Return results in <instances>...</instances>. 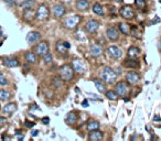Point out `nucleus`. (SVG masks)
I'll list each match as a JSON object with an SVG mask.
<instances>
[{
    "label": "nucleus",
    "instance_id": "nucleus-1",
    "mask_svg": "<svg viewBox=\"0 0 161 141\" xmlns=\"http://www.w3.org/2000/svg\"><path fill=\"white\" fill-rule=\"evenodd\" d=\"M98 75H100V79L106 84H114V83H116L117 78H118L117 73L109 66L102 67L100 69V72H98Z\"/></svg>",
    "mask_w": 161,
    "mask_h": 141
},
{
    "label": "nucleus",
    "instance_id": "nucleus-2",
    "mask_svg": "<svg viewBox=\"0 0 161 141\" xmlns=\"http://www.w3.org/2000/svg\"><path fill=\"white\" fill-rule=\"evenodd\" d=\"M58 75L63 82H70L74 76V69L70 64H63L58 69Z\"/></svg>",
    "mask_w": 161,
    "mask_h": 141
},
{
    "label": "nucleus",
    "instance_id": "nucleus-3",
    "mask_svg": "<svg viewBox=\"0 0 161 141\" xmlns=\"http://www.w3.org/2000/svg\"><path fill=\"white\" fill-rule=\"evenodd\" d=\"M49 51H50V45L46 41H39L38 44H35L33 48V52L39 57H43L46 53H49Z\"/></svg>",
    "mask_w": 161,
    "mask_h": 141
},
{
    "label": "nucleus",
    "instance_id": "nucleus-4",
    "mask_svg": "<svg viewBox=\"0 0 161 141\" xmlns=\"http://www.w3.org/2000/svg\"><path fill=\"white\" fill-rule=\"evenodd\" d=\"M81 22V16L79 14H74V16H70V17H66L64 20H63V25L66 29H75L79 23Z\"/></svg>",
    "mask_w": 161,
    "mask_h": 141
},
{
    "label": "nucleus",
    "instance_id": "nucleus-5",
    "mask_svg": "<svg viewBox=\"0 0 161 141\" xmlns=\"http://www.w3.org/2000/svg\"><path fill=\"white\" fill-rule=\"evenodd\" d=\"M50 17V9L46 4H40L38 9L35 10V19H38L40 21H45L48 20Z\"/></svg>",
    "mask_w": 161,
    "mask_h": 141
},
{
    "label": "nucleus",
    "instance_id": "nucleus-6",
    "mask_svg": "<svg viewBox=\"0 0 161 141\" xmlns=\"http://www.w3.org/2000/svg\"><path fill=\"white\" fill-rule=\"evenodd\" d=\"M119 14L126 20H131L135 18V10L134 8L129 4H125L119 9Z\"/></svg>",
    "mask_w": 161,
    "mask_h": 141
},
{
    "label": "nucleus",
    "instance_id": "nucleus-7",
    "mask_svg": "<svg viewBox=\"0 0 161 141\" xmlns=\"http://www.w3.org/2000/svg\"><path fill=\"white\" fill-rule=\"evenodd\" d=\"M106 52H107V54L109 55L110 57L114 60H118L123 56V51H121V48L116 46V45H110V46H108V48H106Z\"/></svg>",
    "mask_w": 161,
    "mask_h": 141
},
{
    "label": "nucleus",
    "instance_id": "nucleus-8",
    "mask_svg": "<svg viewBox=\"0 0 161 141\" xmlns=\"http://www.w3.org/2000/svg\"><path fill=\"white\" fill-rule=\"evenodd\" d=\"M84 29L88 32L89 34H94V33H96V32L98 31V29H100V22L97 20H94V19L88 20L85 23V25H84Z\"/></svg>",
    "mask_w": 161,
    "mask_h": 141
},
{
    "label": "nucleus",
    "instance_id": "nucleus-9",
    "mask_svg": "<svg viewBox=\"0 0 161 141\" xmlns=\"http://www.w3.org/2000/svg\"><path fill=\"white\" fill-rule=\"evenodd\" d=\"M72 67L74 69V72L77 73V74H84L86 71L85 63L83 62V60L81 59H73Z\"/></svg>",
    "mask_w": 161,
    "mask_h": 141
},
{
    "label": "nucleus",
    "instance_id": "nucleus-10",
    "mask_svg": "<svg viewBox=\"0 0 161 141\" xmlns=\"http://www.w3.org/2000/svg\"><path fill=\"white\" fill-rule=\"evenodd\" d=\"M114 88H115V92H116V94L119 97L126 96L127 93L129 92V87H128V85H127L125 82H118V83H116Z\"/></svg>",
    "mask_w": 161,
    "mask_h": 141
},
{
    "label": "nucleus",
    "instance_id": "nucleus-11",
    "mask_svg": "<svg viewBox=\"0 0 161 141\" xmlns=\"http://www.w3.org/2000/svg\"><path fill=\"white\" fill-rule=\"evenodd\" d=\"M66 12V9L65 7L61 4H54L53 7H52V14H53V17L56 19V18H62Z\"/></svg>",
    "mask_w": 161,
    "mask_h": 141
},
{
    "label": "nucleus",
    "instance_id": "nucleus-12",
    "mask_svg": "<svg viewBox=\"0 0 161 141\" xmlns=\"http://www.w3.org/2000/svg\"><path fill=\"white\" fill-rule=\"evenodd\" d=\"M106 37L109 41H117L119 39V32L116 27H108L106 30Z\"/></svg>",
    "mask_w": 161,
    "mask_h": 141
},
{
    "label": "nucleus",
    "instance_id": "nucleus-13",
    "mask_svg": "<svg viewBox=\"0 0 161 141\" xmlns=\"http://www.w3.org/2000/svg\"><path fill=\"white\" fill-rule=\"evenodd\" d=\"M125 78H126L127 83L128 84H130V85H135V84H137L139 82V79H140V76L138 74L137 72H135V71H130V72H128L125 76Z\"/></svg>",
    "mask_w": 161,
    "mask_h": 141
},
{
    "label": "nucleus",
    "instance_id": "nucleus-14",
    "mask_svg": "<svg viewBox=\"0 0 161 141\" xmlns=\"http://www.w3.org/2000/svg\"><path fill=\"white\" fill-rule=\"evenodd\" d=\"M41 38H42V35L40 32L31 31V32H29L27 35V41H28V43L33 44V43H38V42L41 40Z\"/></svg>",
    "mask_w": 161,
    "mask_h": 141
},
{
    "label": "nucleus",
    "instance_id": "nucleus-15",
    "mask_svg": "<svg viewBox=\"0 0 161 141\" xmlns=\"http://www.w3.org/2000/svg\"><path fill=\"white\" fill-rule=\"evenodd\" d=\"M89 53H91V55L94 56V57H98V56H100L102 53H103V48H102V46H100L98 43H93V44H91V46H89Z\"/></svg>",
    "mask_w": 161,
    "mask_h": 141
},
{
    "label": "nucleus",
    "instance_id": "nucleus-16",
    "mask_svg": "<svg viewBox=\"0 0 161 141\" xmlns=\"http://www.w3.org/2000/svg\"><path fill=\"white\" fill-rule=\"evenodd\" d=\"M2 64L6 67H10V69L18 67V66L20 65L18 59H16V57H4V59H2Z\"/></svg>",
    "mask_w": 161,
    "mask_h": 141
},
{
    "label": "nucleus",
    "instance_id": "nucleus-17",
    "mask_svg": "<svg viewBox=\"0 0 161 141\" xmlns=\"http://www.w3.org/2000/svg\"><path fill=\"white\" fill-rule=\"evenodd\" d=\"M18 106L16 103H8L7 105H4V108H2V113L4 115H7V116H11V115L16 113V110H17Z\"/></svg>",
    "mask_w": 161,
    "mask_h": 141
},
{
    "label": "nucleus",
    "instance_id": "nucleus-18",
    "mask_svg": "<svg viewBox=\"0 0 161 141\" xmlns=\"http://www.w3.org/2000/svg\"><path fill=\"white\" fill-rule=\"evenodd\" d=\"M55 51H56V53H58L60 55H67L69 48L64 45V41L58 40V41L56 42V44H55Z\"/></svg>",
    "mask_w": 161,
    "mask_h": 141
},
{
    "label": "nucleus",
    "instance_id": "nucleus-19",
    "mask_svg": "<svg viewBox=\"0 0 161 141\" xmlns=\"http://www.w3.org/2000/svg\"><path fill=\"white\" fill-rule=\"evenodd\" d=\"M123 66L126 69H137V67H139V62L136 59L128 57L123 62Z\"/></svg>",
    "mask_w": 161,
    "mask_h": 141
},
{
    "label": "nucleus",
    "instance_id": "nucleus-20",
    "mask_svg": "<svg viewBox=\"0 0 161 141\" xmlns=\"http://www.w3.org/2000/svg\"><path fill=\"white\" fill-rule=\"evenodd\" d=\"M103 138H104V134L102 132V131H100V129H97V130H92L88 134V139L92 141L102 140Z\"/></svg>",
    "mask_w": 161,
    "mask_h": 141
},
{
    "label": "nucleus",
    "instance_id": "nucleus-21",
    "mask_svg": "<svg viewBox=\"0 0 161 141\" xmlns=\"http://www.w3.org/2000/svg\"><path fill=\"white\" fill-rule=\"evenodd\" d=\"M65 122L69 126H73L77 122V115H76L75 111H70L65 118Z\"/></svg>",
    "mask_w": 161,
    "mask_h": 141
},
{
    "label": "nucleus",
    "instance_id": "nucleus-22",
    "mask_svg": "<svg viewBox=\"0 0 161 141\" xmlns=\"http://www.w3.org/2000/svg\"><path fill=\"white\" fill-rule=\"evenodd\" d=\"M127 55H128V57H131V59H137L138 56L140 55V50L137 48V46H130V48H128V51H127Z\"/></svg>",
    "mask_w": 161,
    "mask_h": 141
},
{
    "label": "nucleus",
    "instance_id": "nucleus-23",
    "mask_svg": "<svg viewBox=\"0 0 161 141\" xmlns=\"http://www.w3.org/2000/svg\"><path fill=\"white\" fill-rule=\"evenodd\" d=\"M93 82H94L96 88H97V90H98L100 93H105V92H106V86H105V84H104V82L102 79L93 78Z\"/></svg>",
    "mask_w": 161,
    "mask_h": 141
},
{
    "label": "nucleus",
    "instance_id": "nucleus-24",
    "mask_svg": "<svg viewBox=\"0 0 161 141\" xmlns=\"http://www.w3.org/2000/svg\"><path fill=\"white\" fill-rule=\"evenodd\" d=\"M23 18L24 20L27 21H31L33 20V19H35V11L33 10V8H31V9H24Z\"/></svg>",
    "mask_w": 161,
    "mask_h": 141
},
{
    "label": "nucleus",
    "instance_id": "nucleus-25",
    "mask_svg": "<svg viewBox=\"0 0 161 141\" xmlns=\"http://www.w3.org/2000/svg\"><path fill=\"white\" fill-rule=\"evenodd\" d=\"M24 57H25V61H27L29 64H35L37 63V54H35L34 52H27L25 55H24Z\"/></svg>",
    "mask_w": 161,
    "mask_h": 141
},
{
    "label": "nucleus",
    "instance_id": "nucleus-26",
    "mask_svg": "<svg viewBox=\"0 0 161 141\" xmlns=\"http://www.w3.org/2000/svg\"><path fill=\"white\" fill-rule=\"evenodd\" d=\"M76 8L81 11H85L89 8V2L87 0H77L76 1Z\"/></svg>",
    "mask_w": 161,
    "mask_h": 141
},
{
    "label": "nucleus",
    "instance_id": "nucleus-27",
    "mask_svg": "<svg viewBox=\"0 0 161 141\" xmlns=\"http://www.w3.org/2000/svg\"><path fill=\"white\" fill-rule=\"evenodd\" d=\"M35 6V1L34 0H24L23 2H21L20 4H19V7L21 8V9H31V8H34Z\"/></svg>",
    "mask_w": 161,
    "mask_h": 141
},
{
    "label": "nucleus",
    "instance_id": "nucleus-28",
    "mask_svg": "<svg viewBox=\"0 0 161 141\" xmlns=\"http://www.w3.org/2000/svg\"><path fill=\"white\" fill-rule=\"evenodd\" d=\"M100 122L97 120H89L86 125V128H87V130L88 131H92V130H97V129H100Z\"/></svg>",
    "mask_w": 161,
    "mask_h": 141
},
{
    "label": "nucleus",
    "instance_id": "nucleus-29",
    "mask_svg": "<svg viewBox=\"0 0 161 141\" xmlns=\"http://www.w3.org/2000/svg\"><path fill=\"white\" fill-rule=\"evenodd\" d=\"M92 9H93V12L95 14H97V16H104L105 14V10H104L103 6L100 4H94Z\"/></svg>",
    "mask_w": 161,
    "mask_h": 141
},
{
    "label": "nucleus",
    "instance_id": "nucleus-30",
    "mask_svg": "<svg viewBox=\"0 0 161 141\" xmlns=\"http://www.w3.org/2000/svg\"><path fill=\"white\" fill-rule=\"evenodd\" d=\"M11 98V94L6 90H0V101H8Z\"/></svg>",
    "mask_w": 161,
    "mask_h": 141
},
{
    "label": "nucleus",
    "instance_id": "nucleus-31",
    "mask_svg": "<svg viewBox=\"0 0 161 141\" xmlns=\"http://www.w3.org/2000/svg\"><path fill=\"white\" fill-rule=\"evenodd\" d=\"M105 97H106L107 99H109V100H117V98H118V95L116 94V92L115 90H107L105 92Z\"/></svg>",
    "mask_w": 161,
    "mask_h": 141
},
{
    "label": "nucleus",
    "instance_id": "nucleus-32",
    "mask_svg": "<svg viewBox=\"0 0 161 141\" xmlns=\"http://www.w3.org/2000/svg\"><path fill=\"white\" fill-rule=\"evenodd\" d=\"M62 78L58 76H53V78H52V85L55 87V88H61L62 87Z\"/></svg>",
    "mask_w": 161,
    "mask_h": 141
},
{
    "label": "nucleus",
    "instance_id": "nucleus-33",
    "mask_svg": "<svg viewBox=\"0 0 161 141\" xmlns=\"http://www.w3.org/2000/svg\"><path fill=\"white\" fill-rule=\"evenodd\" d=\"M118 29H119L120 31L123 32L124 34H129V25L127 23H124V22H119L118 23Z\"/></svg>",
    "mask_w": 161,
    "mask_h": 141
},
{
    "label": "nucleus",
    "instance_id": "nucleus-34",
    "mask_svg": "<svg viewBox=\"0 0 161 141\" xmlns=\"http://www.w3.org/2000/svg\"><path fill=\"white\" fill-rule=\"evenodd\" d=\"M75 38L77 39V40H79V41H85V40H86L85 34H84L83 30H81V29L76 30V32H75Z\"/></svg>",
    "mask_w": 161,
    "mask_h": 141
},
{
    "label": "nucleus",
    "instance_id": "nucleus-35",
    "mask_svg": "<svg viewBox=\"0 0 161 141\" xmlns=\"http://www.w3.org/2000/svg\"><path fill=\"white\" fill-rule=\"evenodd\" d=\"M42 59H43V62H44V64H46V65H48V64H51V63H52V61H53V56H52V54L49 52V53H46V54H45L44 56L42 57Z\"/></svg>",
    "mask_w": 161,
    "mask_h": 141
},
{
    "label": "nucleus",
    "instance_id": "nucleus-36",
    "mask_svg": "<svg viewBox=\"0 0 161 141\" xmlns=\"http://www.w3.org/2000/svg\"><path fill=\"white\" fill-rule=\"evenodd\" d=\"M0 85H2V86L8 85V79L6 78V76L2 73H0Z\"/></svg>",
    "mask_w": 161,
    "mask_h": 141
},
{
    "label": "nucleus",
    "instance_id": "nucleus-37",
    "mask_svg": "<svg viewBox=\"0 0 161 141\" xmlns=\"http://www.w3.org/2000/svg\"><path fill=\"white\" fill-rule=\"evenodd\" d=\"M135 4H136V7L138 9H144L145 8V0H135Z\"/></svg>",
    "mask_w": 161,
    "mask_h": 141
},
{
    "label": "nucleus",
    "instance_id": "nucleus-38",
    "mask_svg": "<svg viewBox=\"0 0 161 141\" xmlns=\"http://www.w3.org/2000/svg\"><path fill=\"white\" fill-rule=\"evenodd\" d=\"M4 4H8L9 7H14L17 4V0H4Z\"/></svg>",
    "mask_w": 161,
    "mask_h": 141
},
{
    "label": "nucleus",
    "instance_id": "nucleus-39",
    "mask_svg": "<svg viewBox=\"0 0 161 141\" xmlns=\"http://www.w3.org/2000/svg\"><path fill=\"white\" fill-rule=\"evenodd\" d=\"M7 121H8V120H7V118H6V117H2V116H0V128L7 124Z\"/></svg>",
    "mask_w": 161,
    "mask_h": 141
},
{
    "label": "nucleus",
    "instance_id": "nucleus-40",
    "mask_svg": "<svg viewBox=\"0 0 161 141\" xmlns=\"http://www.w3.org/2000/svg\"><path fill=\"white\" fill-rule=\"evenodd\" d=\"M24 125H25V127H28V128H32L33 126H34V122L33 121H29V120H27L25 122H24Z\"/></svg>",
    "mask_w": 161,
    "mask_h": 141
},
{
    "label": "nucleus",
    "instance_id": "nucleus-41",
    "mask_svg": "<svg viewBox=\"0 0 161 141\" xmlns=\"http://www.w3.org/2000/svg\"><path fill=\"white\" fill-rule=\"evenodd\" d=\"M42 122H43L44 125H48L49 122H50V118H49V117H43V118H42Z\"/></svg>",
    "mask_w": 161,
    "mask_h": 141
},
{
    "label": "nucleus",
    "instance_id": "nucleus-42",
    "mask_svg": "<svg viewBox=\"0 0 161 141\" xmlns=\"http://www.w3.org/2000/svg\"><path fill=\"white\" fill-rule=\"evenodd\" d=\"M88 95H89V96H92V98H93V99H95V100H100V97H98V96H96V95H94V94H91V93H89Z\"/></svg>",
    "mask_w": 161,
    "mask_h": 141
},
{
    "label": "nucleus",
    "instance_id": "nucleus-43",
    "mask_svg": "<svg viewBox=\"0 0 161 141\" xmlns=\"http://www.w3.org/2000/svg\"><path fill=\"white\" fill-rule=\"evenodd\" d=\"M82 106L83 107H88V103H87V100H86V99L83 100V101H82Z\"/></svg>",
    "mask_w": 161,
    "mask_h": 141
},
{
    "label": "nucleus",
    "instance_id": "nucleus-44",
    "mask_svg": "<svg viewBox=\"0 0 161 141\" xmlns=\"http://www.w3.org/2000/svg\"><path fill=\"white\" fill-rule=\"evenodd\" d=\"M160 120H161V118L159 115H156V116L154 117V121H160Z\"/></svg>",
    "mask_w": 161,
    "mask_h": 141
},
{
    "label": "nucleus",
    "instance_id": "nucleus-45",
    "mask_svg": "<svg viewBox=\"0 0 161 141\" xmlns=\"http://www.w3.org/2000/svg\"><path fill=\"white\" fill-rule=\"evenodd\" d=\"M38 134H39V131H38V130H32V131H31V134H32L33 137L38 136Z\"/></svg>",
    "mask_w": 161,
    "mask_h": 141
},
{
    "label": "nucleus",
    "instance_id": "nucleus-46",
    "mask_svg": "<svg viewBox=\"0 0 161 141\" xmlns=\"http://www.w3.org/2000/svg\"><path fill=\"white\" fill-rule=\"evenodd\" d=\"M115 1H116V2H121L123 0H115Z\"/></svg>",
    "mask_w": 161,
    "mask_h": 141
},
{
    "label": "nucleus",
    "instance_id": "nucleus-47",
    "mask_svg": "<svg viewBox=\"0 0 161 141\" xmlns=\"http://www.w3.org/2000/svg\"><path fill=\"white\" fill-rule=\"evenodd\" d=\"M0 111H1V105H0Z\"/></svg>",
    "mask_w": 161,
    "mask_h": 141
}]
</instances>
